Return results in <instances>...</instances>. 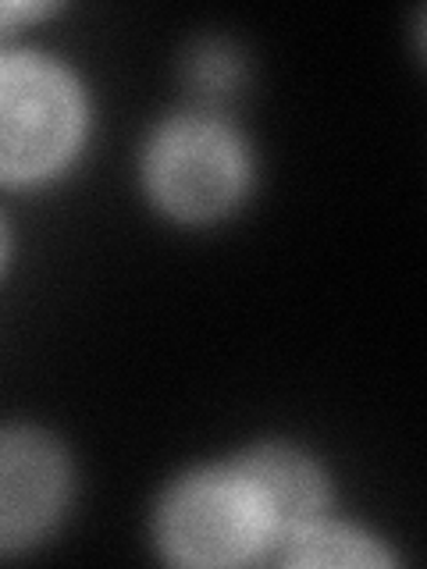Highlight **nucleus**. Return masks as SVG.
Instances as JSON below:
<instances>
[{
  "label": "nucleus",
  "mask_w": 427,
  "mask_h": 569,
  "mask_svg": "<svg viewBox=\"0 0 427 569\" xmlns=\"http://www.w3.org/2000/svg\"><path fill=\"white\" fill-rule=\"evenodd\" d=\"M64 498L58 449L29 431L0 435V551L36 541Z\"/></svg>",
  "instance_id": "nucleus-4"
},
{
  "label": "nucleus",
  "mask_w": 427,
  "mask_h": 569,
  "mask_svg": "<svg viewBox=\"0 0 427 569\" xmlns=\"http://www.w3.org/2000/svg\"><path fill=\"white\" fill-rule=\"evenodd\" d=\"M79 132V97L58 68L11 53L0 58V178L50 171Z\"/></svg>",
  "instance_id": "nucleus-2"
},
{
  "label": "nucleus",
  "mask_w": 427,
  "mask_h": 569,
  "mask_svg": "<svg viewBox=\"0 0 427 569\" xmlns=\"http://www.w3.org/2000/svg\"><path fill=\"white\" fill-rule=\"evenodd\" d=\"M278 562L289 566H370V562H388L385 551H378L370 541L356 538L346 530L331 527H299L281 538Z\"/></svg>",
  "instance_id": "nucleus-6"
},
{
  "label": "nucleus",
  "mask_w": 427,
  "mask_h": 569,
  "mask_svg": "<svg viewBox=\"0 0 427 569\" xmlns=\"http://www.w3.org/2000/svg\"><path fill=\"white\" fill-rule=\"evenodd\" d=\"M0 249H4V239H0Z\"/></svg>",
  "instance_id": "nucleus-7"
},
{
  "label": "nucleus",
  "mask_w": 427,
  "mask_h": 569,
  "mask_svg": "<svg viewBox=\"0 0 427 569\" xmlns=\"http://www.w3.org/2000/svg\"><path fill=\"white\" fill-rule=\"evenodd\" d=\"M150 174L157 196L175 213L203 218L236 196L242 182V160L221 124L189 118L160 136Z\"/></svg>",
  "instance_id": "nucleus-3"
},
{
  "label": "nucleus",
  "mask_w": 427,
  "mask_h": 569,
  "mask_svg": "<svg viewBox=\"0 0 427 569\" xmlns=\"http://www.w3.org/2000/svg\"><path fill=\"white\" fill-rule=\"evenodd\" d=\"M239 470L254 477L267 509H271L275 533H292L299 527L314 523L320 512L325 491L310 462H302L292 452H257L239 462Z\"/></svg>",
  "instance_id": "nucleus-5"
},
{
  "label": "nucleus",
  "mask_w": 427,
  "mask_h": 569,
  "mask_svg": "<svg viewBox=\"0 0 427 569\" xmlns=\"http://www.w3.org/2000/svg\"><path fill=\"white\" fill-rule=\"evenodd\" d=\"M160 538L182 562L225 566L242 562L275 538V520L254 477L239 467L228 473H203L178 488L165 516Z\"/></svg>",
  "instance_id": "nucleus-1"
}]
</instances>
